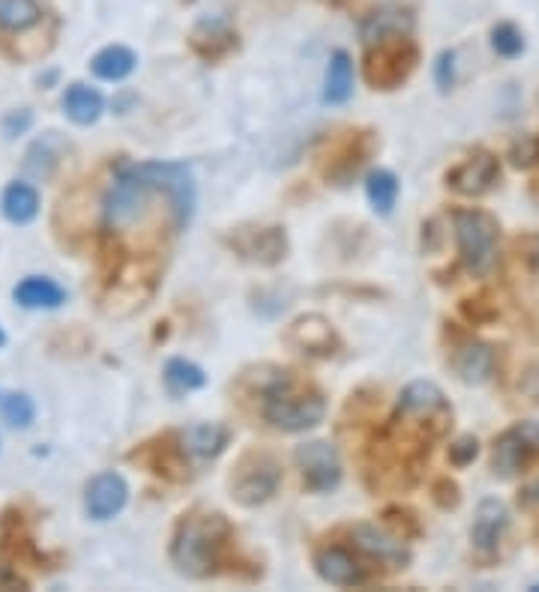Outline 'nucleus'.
Masks as SVG:
<instances>
[{
	"label": "nucleus",
	"mask_w": 539,
	"mask_h": 592,
	"mask_svg": "<svg viewBox=\"0 0 539 592\" xmlns=\"http://www.w3.org/2000/svg\"><path fill=\"white\" fill-rule=\"evenodd\" d=\"M353 93V64L348 52H333L327 66V81H324V102L345 105Z\"/></svg>",
	"instance_id": "nucleus-25"
},
{
	"label": "nucleus",
	"mask_w": 539,
	"mask_h": 592,
	"mask_svg": "<svg viewBox=\"0 0 539 592\" xmlns=\"http://www.w3.org/2000/svg\"><path fill=\"white\" fill-rule=\"evenodd\" d=\"M24 587L27 583H24V578H19V571L0 562V590H24Z\"/></svg>",
	"instance_id": "nucleus-38"
},
{
	"label": "nucleus",
	"mask_w": 539,
	"mask_h": 592,
	"mask_svg": "<svg viewBox=\"0 0 539 592\" xmlns=\"http://www.w3.org/2000/svg\"><path fill=\"white\" fill-rule=\"evenodd\" d=\"M285 339L291 348H297L308 356H330L339 348L336 329H333L330 320L321 318V315H306V318L294 320Z\"/></svg>",
	"instance_id": "nucleus-14"
},
{
	"label": "nucleus",
	"mask_w": 539,
	"mask_h": 592,
	"mask_svg": "<svg viewBox=\"0 0 539 592\" xmlns=\"http://www.w3.org/2000/svg\"><path fill=\"white\" fill-rule=\"evenodd\" d=\"M372 153V138L366 135V132H348V138L339 141L327 156V162H324V177L333 180V183H345V180H351L357 171H360V164L369 159Z\"/></svg>",
	"instance_id": "nucleus-16"
},
{
	"label": "nucleus",
	"mask_w": 539,
	"mask_h": 592,
	"mask_svg": "<svg viewBox=\"0 0 539 592\" xmlns=\"http://www.w3.org/2000/svg\"><path fill=\"white\" fill-rule=\"evenodd\" d=\"M0 417L7 419L12 428H27L34 422L36 407L24 392H10L0 401Z\"/></svg>",
	"instance_id": "nucleus-31"
},
{
	"label": "nucleus",
	"mask_w": 539,
	"mask_h": 592,
	"mask_svg": "<svg viewBox=\"0 0 539 592\" xmlns=\"http://www.w3.org/2000/svg\"><path fill=\"white\" fill-rule=\"evenodd\" d=\"M315 571L333 587H363L369 581V566L339 545H327L315 554Z\"/></svg>",
	"instance_id": "nucleus-13"
},
{
	"label": "nucleus",
	"mask_w": 539,
	"mask_h": 592,
	"mask_svg": "<svg viewBox=\"0 0 539 592\" xmlns=\"http://www.w3.org/2000/svg\"><path fill=\"white\" fill-rule=\"evenodd\" d=\"M366 195H369V204L374 207V213L390 216L393 207H396V197H398L396 174H393V171H384V168L372 171V174L366 177Z\"/></svg>",
	"instance_id": "nucleus-28"
},
{
	"label": "nucleus",
	"mask_w": 539,
	"mask_h": 592,
	"mask_svg": "<svg viewBox=\"0 0 539 592\" xmlns=\"http://www.w3.org/2000/svg\"><path fill=\"white\" fill-rule=\"evenodd\" d=\"M232 545V524L220 512H189L171 538V562L189 578L220 574L225 554Z\"/></svg>",
	"instance_id": "nucleus-3"
},
{
	"label": "nucleus",
	"mask_w": 539,
	"mask_h": 592,
	"mask_svg": "<svg viewBox=\"0 0 539 592\" xmlns=\"http://www.w3.org/2000/svg\"><path fill=\"white\" fill-rule=\"evenodd\" d=\"M435 500H438V505H443V509H450V505L459 503V488H456L450 479H440V482L435 485Z\"/></svg>",
	"instance_id": "nucleus-36"
},
{
	"label": "nucleus",
	"mask_w": 539,
	"mask_h": 592,
	"mask_svg": "<svg viewBox=\"0 0 539 592\" xmlns=\"http://www.w3.org/2000/svg\"><path fill=\"white\" fill-rule=\"evenodd\" d=\"M521 503L525 505H534V503H539V482H534L528 488V491L521 493Z\"/></svg>",
	"instance_id": "nucleus-39"
},
{
	"label": "nucleus",
	"mask_w": 539,
	"mask_h": 592,
	"mask_svg": "<svg viewBox=\"0 0 539 592\" xmlns=\"http://www.w3.org/2000/svg\"><path fill=\"white\" fill-rule=\"evenodd\" d=\"M135 64L138 60H135V55L126 45H109V48H102L100 55L90 60V69L102 81H123L126 76H133Z\"/></svg>",
	"instance_id": "nucleus-27"
},
{
	"label": "nucleus",
	"mask_w": 539,
	"mask_h": 592,
	"mask_svg": "<svg viewBox=\"0 0 539 592\" xmlns=\"http://www.w3.org/2000/svg\"><path fill=\"white\" fill-rule=\"evenodd\" d=\"M539 460V425L537 422H518L509 431H504L495 443L492 467L501 479H513L525 473L530 464Z\"/></svg>",
	"instance_id": "nucleus-8"
},
{
	"label": "nucleus",
	"mask_w": 539,
	"mask_h": 592,
	"mask_svg": "<svg viewBox=\"0 0 539 592\" xmlns=\"http://www.w3.org/2000/svg\"><path fill=\"white\" fill-rule=\"evenodd\" d=\"M261 395H265V419L288 434L315 428L327 413L324 395L318 389L300 386L288 372H276L265 384Z\"/></svg>",
	"instance_id": "nucleus-4"
},
{
	"label": "nucleus",
	"mask_w": 539,
	"mask_h": 592,
	"mask_svg": "<svg viewBox=\"0 0 539 592\" xmlns=\"http://www.w3.org/2000/svg\"><path fill=\"white\" fill-rule=\"evenodd\" d=\"M509 524V515H506L504 503L497 500H483L480 509H476V517H473V548L480 554H495L501 538H504V530Z\"/></svg>",
	"instance_id": "nucleus-18"
},
{
	"label": "nucleus",
	"mask_w": 539,
	"mask_h": 592,
	"mask_svg": "<svg viewBox=\"0 0 539 592\" xmlns=\"http://www.w3.org/2000/svg\"><path fill=\"white\" fill-rule=\"evenodd\" d=\"M452 368L462 377L464 384H485L492 372H495V353L489 344H480V341H471L456 351V360H452Z\"/></svg>",
	"instance_id": "nucleus-22"
},
{
	"label": "nucleus",
	"mask_w": 539,
	"mask_h": 592,
	"mask_svg": "<svg viewBox=\"0 0 539 592\" xmlns=\"http://www.w3.org/2000/svg\"><path fill=\"white\" fill-rule=\"evenodd\" d=\"M513 162L518 168H530L534 162H539V141L537 138H521V141L513 147Z\"/></svg>",
	"instance_id": "nucleus-33"
},
{
	"label": "nucleus",
	"mask_w": 539,
	"mask_h": 592,
	"mask_svg": "<svg viewBox=\"0 0 539 592\" xmlns=\"http://www.w3.org/2000/svg\"><path fill=\"white\" fill-rule=\"evenodd\" d=\"M192 48L199 52L204 60H220V57L232 55L237 48V33L225 19H204L199 27L192 31Z\"/></svg>",
	"instance_id": "nucleus-19"
},
{
	"label": "nucleus",
	"mask_w": 539,
	"mask_h": 592,
	"mask_svg": "<svg viewBox=\"0 0 539 592\" xmlns=\"http://www.w3.org/2000/svg\"><path fill=\"white\" fill-rule=\"evenodd\" d=\"M417 45L405 36H384L366 45V81L374 90H396L417 69Z\"/></svg>",
	"instance_id": "nucleus-5"
},
{
	"label": "nucleus",
	"mask_w": 539,
	"mask_h": 592,
	"mask_svg": "<svg viewBox=\"0 0 539 592\" xmlns=\"http://www.w3.org/2000/svg\"><path fill=\"white\" fill-rule=\"evenodd\" d=\"M497 177H501V168H497L495 156L473 153L462 164L452 168L447 174V183L462 195H485L497 183Z\"/></svg>",
	"instance_id": "nucleus-15"
},
{
	"label": "nucleus",
	"mask_w": 539,
	"mask_h": 592,
	"mask_svg": "<svg viewBox=\"0 0 539 592\" xmlns=\"http://www.w3.org/2000/svg\"><path fill=\"white\" fill-rule=\"evenodd\" d=\"M537 590H539V583H537Z\"/></svg>",
	"instance_id": "nucleus-41"
},
{
	"label": "nucleus",
	"mask_w": 539,
	"mask_h": 592,
	"mask_svg": "<svg viewBox=\"0 0 539 592\" xmlns=\"http://www.w3.org/2000/svg\"><path fill=\"white\" fill-rule=\"evenodd\" d=\"M64 111L67 117L78 126H90L102 117L105 111V99H102L100 90L88 88V84H72V88L64 93Z\"/></svg>",
	"instance_id": "nucleus-24"
},
{
	"label": "nucleus",
	"mask_w": 539,
	"mask_h": 592,
	"mask_svg": "<svg viewBox=\"0 0 539 592\" xmlns=\"http://www.w3.org/2000/svg\"><path fill=\"white\" fill-rule=\"evenodd\" d=\"M225 242L243 261L261 263V266H273L288 252L285 228H276V225H243V228H234Z\"/></svg>",
	"instance_id": "nucleus-9"
},
{
	"label": "nucleus",
	"mask_w": 539,
	"mask_h": 592,
	"mask_svg": "<svg viewBox=\"0 0 539 592\" xmlns=\"http://www.w3.org/2000/svg\"><path fill=\"white\" fill-rule=\"evenodd\" d=\"M3 341H7V339H3V329H0V348H3Z\"/></svg>",
	"instance_id": "nucleus-40"
},
{
	"label": "nucleus",
	"mask_w": 539,
	"mask_h": 592,
	"mask_svg": "<svg viewBox=\"0 0 539 592\" xmlns=\"http://www.w3.org/2000/svg\"><path fill=\"white\" fill-rule=\"evenodd\" d=\"M43 19V7L36 0H0V31L22 33Z\"/></svg>",
	"instance_id": "nucleus-29"
},
{
	"label": "nucleus",
	"mask_w": 539,
	"mask_h": 592,
	"mask_svg": "<svg viewBox=\"0 0 539 592\" xmlns=\"http://www.w3.org/2000/svg\"><path fill=\"white\" fill-rule=\"evenodd\" d=\"M297 467L303 473L306 491L327 493L341 482L339 452L324 440H312V443L297 446Z\"/></svg>",
	"instance_id": "nucleus-10"
},
{
	"label": "nucleus",
	"mask_w": 539,
	"mask_h": 592,
	"mask_svg": "<svg viewBox=\"0 0 539 592\" xmlns=\"http://www.w3.org/2000/svg\"><path fill=\"white\" fill-rule=\"evenodd\" d=\"M414 27V15L396 3H386V7H378L374 12H369L363 22V43H374V39H384V36H405Z\"/></svg>",
	"instance_id": "nucleus-21"
},
{
	"label": "nucleus",
	"mask_w": 539,
	"mask_h": 592,
	"mask_svg": "<svg viewBox=\"0 0 539 592\" xmlns=\"http://www.w3.org/2000/svg\"><path fill=\"white\" fill-rule=\"evenodd\" d=\"M12 296L24 308H57L64 306L67 291L52 278H45V275H27L22 285L12 291Z\"/></svg>",
	"instance_id": "nucleus-23"
},
{
	"label": "nucleus",
	"mask_w": 539,
	"mask_h": 592,
	"mask_svg": "<svg viewBox=\"0 0 539 592\" xmlns=\"http://www.w3.org/2000/svg\"><path fill=\"white\" fill-rule=\"evenodd\" d=\"M452 422L447 398L435 384L417 380L398 398L396 419L390 425V446H396L398 458H411L429 452L431 440H438Z\"/></svg>",
	"instance_id": "nucleus-2"
},
{
	"label": "nucleus",
	"mask_w": 539,
	"mask_h": 592,
	"mask_svg": "<svg viewBox=\"0 0 539 592\" xmlns=\"http://www.w3.org/2000/svg\"><path fill=\"white\" fill-rule=\"evenodd\" d=\"M353 545L363 550L366 557L378 559V562H384V566H393V569H405L407 548L402 545V538L390 536L384 530H378L372 524H360L353 526Z\"/></svg>",
	"instance_id": "nucleus-17"
},
{
	"label": "nucleus",
	"mask_w": 539,
	"mask_h": 592,
	"mask_svg": "<svg viewBox=\"0 0 539 592\" xmlns=\"http://www.w3.org/2000/svg\"><path fill=\"white\" fill-rule=\"evenodd\" d=\"M204 384H207V374L201 372L195 362L168 360V365H166V389L171 395H175V398H180V395L195 392V389H201Z\"/></svg>",
	"instance_id": "nucleus-30"
},
{
	"label": "nucleus",
	"mask_w": 539,
	"mask_h": 592,
	"mask_svg": "<svg viewBox=\"0 0 539 592\" xmlns=\"http://www.w3.org/2000/svg\"><path fill=\"white\" fill-rule=\"evenodd\" d=\"M126 500H130V485L121 473H100L85 488V509L93 521H109L123 512Z\"/></svg>",
	"instance_id": "nucleus-11"
},
{
	"label": "nucleus",
	"mask_w": 539,
	"mask_h": 592,
	"mask_svg": "<svg viewBox=\"0 0 539 592\" xmlns=\"http://www.w3.org/2000/svg\"><path fill=\"white\" fill-rule=\"evenodd\" d=\"M492 45H495L497 55L518 57L525 52V36H521V31H518L516 24L504 22L492 31Z\"/></svg>",
	"instance_id": "nucleus-32"
},
{
	"label": "nucleus",
	"mask_w": 539,
	"mask_h": 592,
	"mask_svg": "<svg viewBox=\"0 0 539 592\" xmlns=\"http://www.w3.org/2000/svg\"><path fill=\"white\" fill-rule=\"evenodd\" d=\"M452 72H456V55H452V52H443L438 60V69H435V78H438L440 90H450L452 84H456V76H452Z\"/></svg>",
	"instance_id": "nucleus-35"
},
{
	"label": "nucleus",
	"mask_w": 539,
	"mask_h": 592,
	"mask_svg": "<svg viewBox=\"0 0 539 592\" xmlns=\"http://www.w3.org/2000/svg\"><path fill=\"white\" fill-rule=\"evenodd\" d=\"M171 213L183 230L195 209V180L180 162H142L123 168L105 195V230L121 237L159 213Z\"/></svg>",
	"instance_id": "nucleus-1"
},
{
	"label": "nucleus",
	"mask_w": 539,
	"mask_h": 592,
	"mask_svg": "<svg viewBox=\"0 0 539 592\" xmlns=\"http://www.w3.org/2000/svg\"><path fill=\"white\" fill-rule=\"evenodd\" d=\"M279 482H282L279 460L270 452L252 449L234 464L228 488H232V497L240 505H261L279 491Z\"/></svg>",
	"instance_id": "nucleus-6"
},
{
	"label": "nucleus",
	"mask_w": 539,
	"mask_h": 592,
	"mask_svg": "<svg viewBox=\"0 0 539 592\" xmlns=\"http://www.w3.org/2000/svg\"><path fill=\"white\" fill-rule=\"evenodd\" d=\"M0 207H3V216H7L12 225H27V221H34L36 213H40V195H36V189L27 186V183H10L7 192H3Z\"/></svg>",
	"instance_id": "nucleus-26"
},
{
	"label": "nucleus",
	"mask_w": 539,
	"mask_h": 592,
	"mask_svg": "<svg viewBox=\"0 0 539 592\" xmlns=\"http://www.w3.org/2000/svg\"><path fill=\"white\" fill-rule=\"evenodd\" d=\"M476 452H480V443L473 437H462L459 443H452L450 446V460L452 464H459V467H464V464H471V460L476 458Z\"/></svg>",
	"instance_id": "nucleus-34"
},
{
	"label": "nucleus",
	"mask_w": 539,
	"mask_h": 592,
	"mask_svg": "<svg viewBox=\"0 0 539 592\" xmlns=\"http://www.w3.org/2000/svg\"><path fill=\"white\" fill-rule=\"evenodd\" d=\"M228 440H232V431L220 425V422H201V425L187 428V431L180 434L183 452L195 460L216 458V455L228 446Z\"/></svg>",
	"instance_id": "nucleus-20"
},
{
	"label": "nucleus",
	"mask_w": 539,
	"mask_h": 592,
	"mask_svg": "<svg viewBox=\"0 0 539 592\" xmlns=\"http://www.w3.org/2000/svg\"><path fill=\"white\" fill-rule=\"evenodd\" d=\"M452 221H456V240H459L464 266L471 273H485L495 261L497 221L483 209H459Z\"/></svg>",
	"instance_id": "nucleus-7"
},
{
	"label": "nucleus",
	"mask_w": 539,
	"mask_h": 592,
	"mask_svg": "<svg viewBox=\"0 0 539 592\" xmlns=\"http://www.w3.org/2000/svg\"><path fill=\"white\" fill-rule=\"evenodd\" d=\"M133 460H142L147 470L156 473V476H166V479H187L189 476V455L175 434L144 443L142 449L133 452Z\"/></svg>",
	"instance_id": "nucleus-12"
},
{
	"label": "nucleus",
	"mask_w": 539,
	"mask_h": 592,
	"mask_svg": "<svg viewBox=\"0 0 539 592\" xmlns=\"http://www.w3.org/2000/svg\"><path fill=\"white\" fill-rule=\"evenodd\" d=\"M31 126V111H19V114H10L7 123H3V132H7V138H15L19 132H24Z\"/></svg>",
	"instance_id": "nucleus-37"
}]
</instances>
